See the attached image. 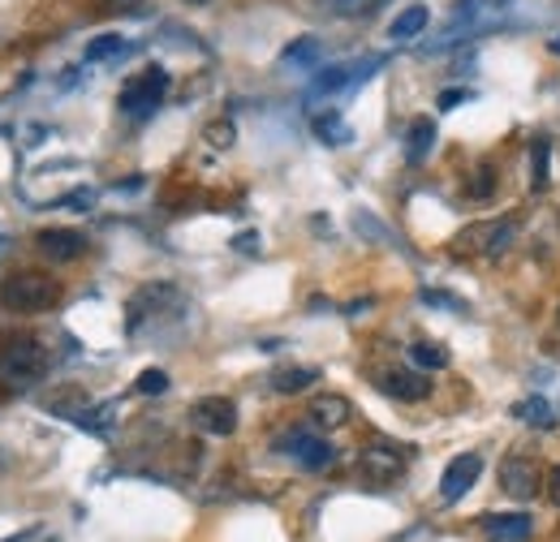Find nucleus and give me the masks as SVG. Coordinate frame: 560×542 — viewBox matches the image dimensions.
Wrapping results in <instances>:
<instances>
[{"instance_id":"nucleus-23","label":"nucleus","mask_w":560,"mask_h":542,"mask_svg":"<svg viewBox=\"0 0 560 542\" xmlns=\"http://www.w3.org/2000/svg\"><path fill=\"white\" fill-rule=\"evenodd\" d=\"M513 417H522L526 426H552V405L544 397H526L513 405Z\"/></svg>"},{"instance_id":"nucleus-9","label":"nucleus","mask_w":560,"mask_h":542,"mask_svg":"<svg viewBox=\"0 0 560 542\" xmlns=\"http://www.w3.org/2000/svg\"><path fill=\"white\" fill-rule=\"evenodd\" d=\"M35 246H39V255H44L48 263H73V259L86 255V237H82L78 228H44V233L35 237Z\"/></svg>"},{"instance_id":"nucleus-8","label":"nucleus","mask_w":560,"mask_h":542,"mask_svg":"<svg viewBox=\"0 0 560 542\" xmlns=\"http://www.w3.org/2000/svg\"><path fill=\"white\" fill-rule=\"evenodd\" d=\"M483 474V457L479 452H462V457H453L448 461V470L440 478V495H444V504H457L475 482Z\"/></svg>"},{"instance_id":"nucleus-5","label":"nucleus","mask_w":560,"mask_h":542,"mask_svg":"<svg viewBox=\"0 0 560 542\" xmlns=\"http://www.w3.org/2000/svg\"><path fill=\"white\" fill-rule=\"evenodd\" d=\"M500 491L517 504H530L539 491H548V474L530 457H504L500 461Z\"/></svg>"},{"instance_id":"nucleus-4","label":"nucleus","mask_w":560,"mask_h":542,"mask_svg":"<svg viewBox=\"0 0 560 542\" xmlns=\"http://www.w3.org/2000/svg\"><path fill=\"white\" fill-rule=\"evenodd\" d=\"M406 466H410V448H401L393 439H371L358 452V474L366 478V482H375V486H388L393 478H401Z\"/></svg>"},{"instance_id":"nucleus-30","label":"nucleus","mask_w":560,"mask_h":542,"mask_svg":"<svg viewBox=\"0 0 560 542\" xmlns=\"http://www.w3.org/2000/svg\"><path fill=\"white\" fill-rule=\"evenodd\" d=\"M548 499H552V504L560 508V466L552 470V474H548Z\"/></svg>"},{"instance_id":"nucleus-17","label":"nucleus","mask_w":560,"mask_h":542,"mask_svg":"<svg viewBox=\"0 0 560 542\" xmlns=\"http://www.w3.org/2000/svg\"><path fill=\"white\" fill-rule=\"evenodd\" d=\"M552 142L548 138H535V146H530V186L535 190H548V181H552Z\"/></svg>"},{"instance_id":"nucleus-3","label":"nucleus","mask_w":560,"mask_h":542,"mask_svg":"<svg viewBox=\"0 0 560 542\" xmlns=\"http://www.w3.org/2000/svg\"><path fill=\"white\" fill-rule=\"evenodd\" d=\"M164 95H168V73L160 66H147L142 73H135V78L121 86L117 104H121L126 117H151V113L164 104Z\"/></svg>"},{"instance_id":"nucleus-7","label":"nucleus","mask_w":560,"mask_h":542,"mask_svg":"<svg viewBox=\"0 0 560 542\" xmlns=\"http://www.w3.org/2000/svg\"><path fill=\"white\" fill-rule=\"evenodd\" d=\"M190 422L203 431V435H215V439H229L237 431V405L229 397H203L190 409Z\"/></svg>"},{"instance_id":"nucleus-33","label":"nucleus","mask_w":560,"mask_h":542,"mask_svg":"<svg viewBox=\"0 0 560 542\" xmlns=\"http://www.w3.org/2000/svg\"><path fill=\"white\" fill-rule=\"evenodd\" d=\"M186 4H208V0H186Z\"/></svg>"},{"instance_id":"nucleus-16","label":"nucleus","mask_w":560,"mask_h":542,"mask_svg":"<svg viewBox=\"0 0 560 542\" xmlns=\"http://www.w3.org/2000/svg\"><path fill=\"white\" fill-rule=\"evenodd\" d=\"M427 22H431V13H427V4H410V9H401L397 17H393V26H388V35L401 44V39H415L427 31Z\"/></svg>"},{"instance_id":"nucleus-21","label":"nucleus","mask_w":560,"mask_h":542,"mask_svg":"<svg viewBox=\"0 0 560 542\" xmlns=\"http://www.w3.org/2000/svg\"><path fill=\"white\" fill-rule=\"evenodd\" d=\"M126 52V39L121 35H100V39H91L86 44V66H100V61H113V57H121Z\"/></svg>"},{"instance_id":"nucleus-32","label":"nucleus","mask_w":560,"mask_h":542,"mask_svg":"<svg viewBox=\"0 0 560 542\" xmlns=\"http://www.w3.org/2000/svg\"><path fill=\"white\" fill-rule=\"evenodd\" d=\"M552 52H560V35H557V39H552Z\"/></svg>"},{"instance_id":"nucleus-25","label":"nucleus","mask_w":560,"mask_h":542,"mask_svg":"<svg viewBox=\"0 0 560 542\" xmlns=\"http://www.w3.org/2000/svg\"><path fill=\"white\" fill-rule=\"evenodd\" d=\"M203 142H208L211 151H229V146L237 142V126H233L229 117H215V121L203 126Z\"/></svg>"},{"instance_id":"nucleus-15","label":"nucleus","mask_w":560,"mask_h":542,"mask_svg":"<svg viewBox=\"0 0 560 542\" xmlns=\"http://www.w3.org/2000/svg\"><path fill=\"white\" fill-rule=\"evenodd\" d=\"M431 146H435V121H427V117L410 121V134H406V160H410V164H422V160L431 155Z\"/></svg>"},{"instance_id":"nucleus-13","label":"nucleus","mask_w":560,"mask_h":542,"mask_svg":"<svg viewBox=\"0 0 560 542\" xmlns=\"http://www.w3.org/2000/svg\"><path fill=\"white\" fill-rule=\"evenodd\" d=\"M268 384H272V392H280V397H298L311 384H319V370L315 366H280V370H272Z\"/></svg>"},{"instance_id":"nucleus-11","label":"nucleus","mask_w":560,"mask_h":542,"mask_svg":"<svg viewBox=\"0 0 560 542\" xmlns=\"http://www.w3.org/2000/svg\"><path fill=\"white\" fill-rule=\"evenodd\" d=\"M306 417H311V426H315V431H341V426H350L353 405L346 401V397H337V392H324V397H315V401H311Z\"/></svg>"},{"instance_id":"nucleus-18","label":"nucleus","mask_w":560,"mask_h":542,"mask_svg":"<svg viewBox=\"0 0 560 542\" xmlns=\"http://www.w3.org/2000/svg\"><path fill=\"white\" fill-rule=\"evenodd\" d=\"M410 362L419 370H444L448 366V349L435 344V340H419V344H410Z\"/></svg>"},{"instance_id":"nucleus-24","label":"nucleus","mask_w":560,"mask_h":542,"mask_svg":"<svg viewBox=\"0 0 560 542\" xmlns=\"http://www.w3.org/2000/svg\"><path fill=\"white\" fill-rule=\"evenodd\" d=\"M315 134L324 138L328 146H346V142L353 138L350 126H346V121H341L337 113H324V117H315Z\"/></svg>"},{"instance_id":"nucleus-6","label":"nucleus","mask_w":560,"mask_h":542,"mask_svg":"<svg viewBox=\"0 0 560 542\" xmlns=\"http://www.w3.org/2000/svg\"><path fill=\"white\" fill-rule=\"evenodd\" d=\"M277 448L284 452V457H293L302 470H328V466L337 461L332 444H328V439H319V435H311V431H289Z\"/></svg>"},{"instance_id":"nucleus-12","label":"nucleus","mask_w":560,"mask_h":542,"mask_svg":"<svg viewBox=\"0 0 560 542\" xmlns=\"http://www.w3.org/2000/svg\"><path fill=\"white\" fill-rule=\"evenodd\" d=\"M479 526L491 542H530V534H535L526 512H488Z\"/></svg>"},{"instance_id":"nucleus-22","label":"nucleus","mask_w":560,"mask_h":542,"mask_svg":"<svg viewBox=\"0 0 560 542\" xmlns=\"http://www.w3.org/2000/svg\"><path fill=\"white\" fill-rule=\"evenodd\" d=\"M280 61H284V66H315V61H319V39H315V35L293 39V44L280 52Z\"/></svg>"},{"instance_id":"nucleus-29","label":"nucleus","mask_w":560,"mask_h":542,"mask_svg":"<svg viewBox=\"0 0 560 542\" xmlns=\"http://www.w3.org/2000/svg\"><path fill=\"white\" fill-rule=\"evenodd\" d=\"M462 99H470V91H444V95H440V108H453V104H462Z\"/></svg>"},{"instance_id":"nucleus-35","label":"nucleus","mask_w":560,"mask_h":542,"mask_svg":"<svg viewBox=\"0 0 560 542\" xmlns=\"http://www.w3.org/2000/svg\"><path fill=\"white\" fill-rule=\"evenodd\" d=\"M557 332H560V310H557Z\"/></svg>"},{"instance_id":"nucleus-27","label":"nucleus","mask_w":560,"mask_h":542,"mask_svg":"<svg viewBox=\"0 0 560 542\" xmlns=\"http://www.w3.org/2000/svg\"><path fill=\"white\" fill-rule=\"evenodd\" d=\"M513 241H517V224H513V220H500V233H495V241H491L488 259H504V255L513 250Z\"/></svg>"},{"instance_id":"nucleus-34","label":"nucleus","mask_w":560,"mask_h":542,"mask_svg":"<svg viewBox=\"0 0 560 542\" xmlns=\"http://www.w3.org/2000/svg\"><path fill=\"white\" fill-rule=\"evenodd\" d=\"M108 4H130V0H108Z\"/></svg>"},{"instance_id":"nucleus-26","label":"nucleus","mask_w":560,"mask_h":542,"mask_svg":"<svg viewBox=\"0 0 560 542\" xmlns=\"http://www.w3.org/2000/svg\"><path fill=\"white\" fill-rule=\"evenodd\" d=\"M491 195H495V168H491V164H479L475 177H470V199H475V203H488Z\"/></svg>"},{"instance_id":"nucleus-14","label":"nucleus","mask_w":560,"mask_h":542,"mask_svg":"<svg viewBox=\"0 0 560 542\" xmlns=\"http://www.w3.org/2000/svg\"><path fill=\"white\" fill-rule=\"evenodd\" d=\"M500 233V220H483V224H470L466 233H457L453 250L457 255H491V241Z\"/></svg>"},{"instance_id":"nucleus-10","label":"nucleus","mask_w":560,"mask_h":542,"mask_svg":"<svg viewBox=\"0 0 560 542\" xmlns=\"http://www.w3.org/2000/svg\"><path fill=\"white\" fill-rule=\"evenodd\" d=\"M380 392L393 397V401H427L431 397V379L422 370H380Z\"/></svg>"},{"instance_id":"nucleus-2","label":"nucleus","mask_w":560,"mask_h":542,"mask_svg":"<svg viewBox=\"0 0 560 542\" xmlns=\"http://www.w3.org/2000/svg\"><path fill=\"white\" fill-rule=\"evenodd\" d=\"M0 302L9 310H18V315H39V310H48V306L61 302V284L48 271H18V275L4 280Z\"/></svg>"},{"instance_id":"nucleus-28","label":"nucleus","mask_w":560,"mask_h":542,"mask_svg":"<svg viewBox=\"0 0 560 542\" xmlns=\"http://www.w3.org/2000/svg\"><path fill=\"white\" fill-rule=\"evenodd\" d=\"M135 388H139L142 397H164V392H168V375H164V370H142Z\"/></svg>"},{"instance_id":"nucleus-19","label":"nucleus","mask_w":560,"mask_h":542,"mask_svg":"<svg viewBox=\"0 0 560 542\" xmlns=\"http://www.w3.org/2000/svg\"><path fill=\"white\" fill-rule=\"evenodd\" d=\"M353 78H362V73H353L350 66H328V69H319V78H315L311 95H337L341 86H350Z\"/></svg>"},{"instance_id":"nucleus-1","label":"nucleus","mask_w":560,"mask_h":542,"mask_svg":"<svg viewBox=\"0 0 560 542\" xmlns=\"http://www.w3.org/2000/svg\"><path fill=\"white\" fill-rule=\"evenodd\" d=\"M48 375V349L39 340L18 337L0 349V384L4 388H35Z\"/></svg>"},{"instance_id":"nucleus-20","label":"nucleus","mask_w":560,"mask_h":542,"mask_svg":"<svg viewBox=\"0 0 560 542\" xmlns=\"http://www.w3.org/2000/svg\"><path fill=\"white\" fill-rule=\"evenodd\" d=\"M380 4H388V0H319V9L332 17H371V13H380Z\"/></svg>"},{"instance_id":"nucleus-31","label":"nucleus","mask_w":560,"mask_h":542,"mask_svg":"<svg viewBox=\"0 0 560 542\" xmlns=\"http://www.w3.org/2000/svg\"><path fill=\"white\" fill-rule=\"evenodd\" d=\"M233 246H237V250H242V255H250V250H255V246H259V237H255V233H242V237H237V241H233Z\"/></svg>"},{"instance_id":"nucleus-36","label":"nucleus","mask_w":560,"mask_h":542,"mask_svg":"<svg viewBox=\"0 0 560 542\" xmlns=\"http://www.w3.org/2000/svg\"><path fill=\"white\" fill-rule=\"evenodd\" d=\"M557 224H560V211H557Z\"/></svg>"}]
</instances>
